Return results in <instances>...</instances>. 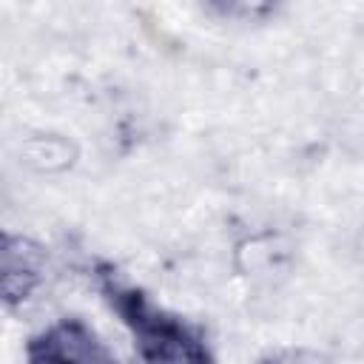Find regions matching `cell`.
Returning a JSON list of instances; mask_svg holds the SVG:
<instances>
[{
    "label": "cell",
    "instance_id": "7a4b0ae2",
    "mask_svg": "<svg viewBox=\"0 0 364 364\" xmlns=\"http://www.w3.org/2000/svg\"><path fill=\"white\" fill-rule=\"evenodd\" d=\"M28 364H119L82 318H60L26 344Z\"/></svg>",
    "mask_w": 364,
    "mask_h": 364
},
{
    "label": "cell",
    "instance_id": "6da1fadb",
    "mask_svg": "<svg viewBox=\"0 0 364 364\" xmlns=\"http://www.w3.org/2000/svg\"><path fill=\"white\" fill-rule=\"evenodd\" d=\"M97 287L134 336L136 353L145 364H216L196 327L156 304L145 290L128 284L114 267H97Z\"/></svg>",
    "mask_w": 364,
    "mask_h": 364
},
{
    "label": "cell",
    "instance_id": "3957f363",
    "mask_svg": "<svg viewBox=\"0 0 364 364\" xmlns=\"http://www.w3.org/2000/svg\"><path fill=\"white\" fill-rule=\"evenodd\" d=\"M40 279V267H37V253L31 250V245L20 236L6 233V247H3V293H6V304H17L23 301L34 284Z\"/></svg>",
    "mask_w": 364,
    "mask_h": 364
},
{
    "label": "cell",
    "instance_id": "277c9868",
    "mask_svg": "<svg viewBox=\"0 0 364 364\" xmlns=\"http://www.w3.org/2000/svg\"><path fill=\"white\" fill-rule=\"evenodd\" d=\"M262 364H330V358H324L316 350H304V347H290V350H279L270 353L267 358H262Z\"/></svg>",
    "mask_w": 364,
    "mask_h": 364
}]
</instances>
